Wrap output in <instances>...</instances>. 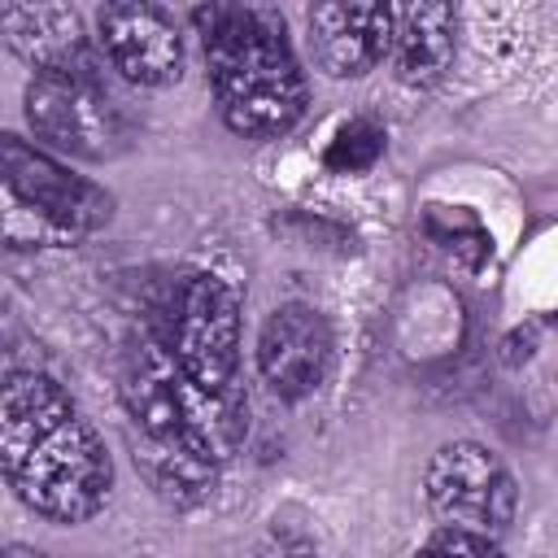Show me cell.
I'll return each mask as SVG.
<instances>
[{"label": "cell", "instance_id": "obj_1", "mask_svg": "<svg viewBox=\"0 0 558 558\" xmlns=\"http://www.w3.org/2000/svg\"><path fill=\"white\" fill-rule=\"evenodd\" d=\"M0 466L9 488L52 523L92 519L113 484V462L96 427L44 371H13L4 379Z\"/></svg>", "mask_w": 558, "mask_h": 558}, {"label": "cell", "instance_id": "obj_2", "mask_svg": "<svg viewBox=\"0 0 558 558\" xmlns=\"http://www.w3.org/2000/svg\"><path fill=\"white\" fill-rule=\"evenodd\" d=\"M218 113L235 135H283L305 113V74L283 17L253 4H205L192 13Z\"/></svg>", "mask_w": 558, "mask_h": 558}, {"label": "cell", "instance_id": "obj_3", "mask_svg": "<svg viewBox=\"0 0 558 558\" xmlns=\"http://www.w3.org/2000/svg\"><path fill=\"white\" fill-rule=\"evenodd\" d=\"M122 401L140 436L183 449L205 466H222L248 432L244 392L240 388L209 392L192 384L174 362L166 336H153V331H140V340L126 353Z\"/></svg>", "mask_w": 558, "mask_h": 558}, {"label": "cell", "instance_id": "obj_4", "mask_svg": "<svg viewBox=\"0 0 558 558\" xmlns=\"http://www.w3.org/2000/svg\"><path fill=\"white\" fill-rule=\"evenodd\" d=\"M4 183V240L13 248H65L100 231L113 214V196L83 174H70L48 153L17 135L0 140Z\"/></svg>", "mask_w": 558, "mask_h": 558}, {"label": "cell", "instance_id": "obj_5", "mask_svg": "<svg viewBox=\"0 0 558 558\" xmlns=\"http://www.w3.org/2000/svg\"><path fill=\"white\" fill-rule=\"evenodd\" d=\"M166 344L183 375L209 392L235 388L240 366V301L218 275H187L166 310Z\"/></svg>", "mask_w": 558, "mask_h": 558}, {"label": "cell", "instance_id": "obj_6", "mask_svg": "<svg viewBox=\"0 0 558 558\" xmlns=\"http://www.w3.org/2000/svg\"><path fill=\"white\" fill-rule=\"evenodd\" d=\"M427 506L445 527L497 536L519 510V488L493 449L475 440H449L427 462Z\"/></svg>", "mask_w": 558, "mask_h": 558}, {"label": "cell", "instance_id": "obj_7", "mask_svg": "<svg viewBox=\"0 0 558 558\" xmlns=\"http://www.w3.org/2000/svg\"><path fill=\"white\" fill-rule=\"evenodd\" d=\"M26 122L35 135L74 157H113L126 144V118L100 78L35 74L26 87Z\"/></svg>", "mask_w": 558, "mask_h": 558}, {"label": "cell", "instance_id": "obj_8", "mask_svg": "<svg viewBox=\"0 0 558 558\" xmlns=\"http://www.w3.org/2000/svg\"><path fill=\"white\" fill-rule=\"evenodd\" d=\"M257 366H262V379L279 397H288V401L310 397L327 379V366H331V327H327V318L314 305H296V301L279 305L262 327Z\"/></svg>", "mask_w": 558, "mask_h": 558}, {"label": "cell", "instance_id": "obj_9", "mask_svg": "<svg viewBox=\"0 0 558 558\" xmlns=\"http://www.w3.org/2000/svg\"><path fill=\"white\" fill-rule=\"evenodd\" d=\"M100 44L113 70L140 87H166L183 74V39L157 4H105Z\"/></svg>", "mask_w": 558, "mask_h": 558}, {"label": "cell", "instance_id": "obj_10", "mask_svg": "<svg viewBox=\"0 0 558 558\" xmlns=\"http://www.w3.org/2000/svg\"><path fill=\"white\" fill-rule=\"evenodd\" d=\"M397 9L388 4H314L310 44L331 78H357L392 52Z\"/></svg>", "mask_w": 558, "mask_h": 558}, {"label": "cell", "instance_id": "obj_11", "mask_svg": "<svg viewBox=\"0 0 558 558\" xmlns=\"http://www.w3.org/2000/svg\"><path fill=\"white\" fill-rule=\"evenodd\" d=\"M9 44L17 57L35 65V74H65V78H100L96 48L83 31V17L61 4H9L0 13Z\"/></svg>", "mask_w": 558, "mask_h": 558}, {"label": "cell", "instance_id": "obj_12", "mask_svg": "<svg viewBox=\"0 0 558 558\" xmlns=\"http://www.w3.org/2000/svg\"><path fill=\"white\" fill-rule=\"evenodd\" d=\"M453 9L449 4H405L397 9L392 70L410 87H427L449 70L453 57Z\"/></svg>", "mask_w": 558, "mask_h": 558}, {"label": "cell", "instance_id": "obj_13", "mask_svg": "<svg viewBox=\"0 0 558 558\" xmlns=\"http://www.w3.org/2000/svg\"><path fill=\"white\" fill-rule=\"evenodd\" d=\"M131 449H135L140 475L153 484L157 497H166V501H174V506H196V501L209 497L218 466H205V462H196L192 453L170 449V445L148 440V436H131Z\"/></svg>", "mask_w": 558, "mask_h": 558}, {"label": "cell", "instance_id": "obj_14", "mask_svg": "<svg viewBox=\"0 0 558 558\" xmlns=\"http://www.w3.org/2000/svg\"><path fill=\"white\" fill-rule=\"evenodd\" d=\"M379 153H384V126L371 122V118H353L327 144L323 166L336 170V174H362V170H371L379 161Z\"/></svg>", "mask_w": 558, "mask_h": 558}, {"label": "cell", "instance_id": "obj_15", "mask_svg": "<svg viewBox=\"0 0 558 558\" xmlns=\"http://www.w3.org/2000/svg\"><path fill=\"white\" fill-rule=\"evenodd\" d=\"M414 558H501V549L493 545V536H475V532L445 527V532H436Z\"/></svg>", "mask_w": 558, "mask_h": 558}, {"label": "cell", "instance_id": "obj_16", "mask_svg": "<svg viewBox=\"0 0 558 558\" xmlns=\"http://www.w3.org/2000/svg\"><path fill=\"white\" fill-rule=\"evenodd\" d=\"M4 558H48V554H39V549H31V545H9Z\"/></svg>", "mask_w": 558, "mask_h": 558}]
</instances>
